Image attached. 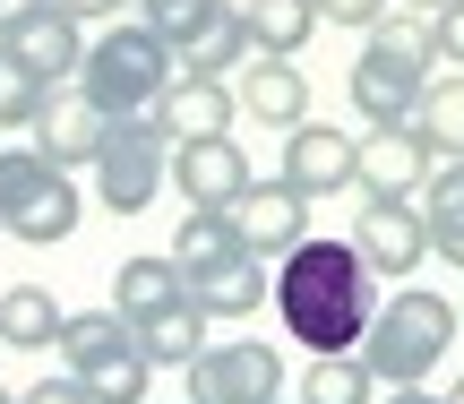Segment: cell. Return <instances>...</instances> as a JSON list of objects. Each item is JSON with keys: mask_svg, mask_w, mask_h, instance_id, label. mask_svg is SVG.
<instances>
[{"mask_svg": "<svg viewBox=\"0 0 464 404\" xmlns=\"http://www.w3.org/2000/svg\"><path fill=\"white\" fill-rule=\"evenodd\" d=\"M379 284L387 275L362 258V241H301L276 258V319L301 353H353L379 319Z\"/></svg>", "mask_w": 464, "mask_h": 404, "instance_id": "1", "label": "cell"}, {"mask_svg": "<svg viewBox=\"0 0 464 404\" xmlns=\"http://www.w3.org/2000/svg\"><path fill=\"white\" fill-rule=\"evenodd\" d=\"M172 258H181L189 302H198L207 319H249V310L276 293V275H266V258L241 241L232 207H189L181 233H172Z\"/></svg>", "mask_w": 464, "mask_h": 404, "instance_id": "2", "label": "cell"}, {"mask_svg": "<svg viewBox=\"0 0 464 404\" xmlns=\"http://www.w3.org/2000/svg\"><path fill=\"white\" fill-rule=\"evenodd\" d=\"M430 61H439V34L421 9H387L370 26L362 61H353V112L379 130V120H421V95H430Z\"/></svg>", "mask_w": 464, "mask_h": 404, "instance_id": "3", "label": "cell"}, {"mask_svg": "<svg viewBox=\"0 0 464 404\" xmlns=\"http://www.w3.org/2000/svg\"><path fill=\"white\" fill-rule=\"evenodd\" d=\"M456 327H464V310L448 293H430V284H404L396 302H379V319H370V336H362L379 388H421V379L456 353Z\"/></svg>", "mask_w": 464, "mask_h": 404, "instance_id": "4", "label": "cell"}, {"mask_svg": "<svg viewBox=\"0 0 464 404\" xmlns=\"http://www.w3.org/2000/svg\"><path fill=\"white\" fill-rule=\"evenodd\" d=\"M172 78H181V52H172L164 34L147 26V17H112V26L86 43V69H78V86H86V95H95L112 120L155 112Z\"/></svg>", "mask_w": 464, "mask_h": 404, "instance_id": "5", "label": "cell"}, {"mask_svg": "<svg viewBox=\"0 0 464 404\" xmlns=\"http://www.w3.org/2000/svg\"><path fill=\"white\" fill-rule=\"evenodd\" d=\"M78 181H69V164H52L44 147H0V224H9V241H34V250H52V241L78 233Z\"/></svg>", "mask_w": 464, "mask_h": 404, "instance_id": "6", "label": "cell"}, {"mask_svg": "<svg viewBox=\"0 0 464 404\" xmlns=\"http://www.w3.org/2000/svg\"><path fill=\"white\" fill-rule=\"evenodd\" d=\"M164 181H172V130L155 112L112 120V138H103V155H95V198L112 207V216H147Z\"/></svg>", "mask_w": 464, "mask_h": 404, "instance_id": "7", "label": "cell"}, {"mask_svg": "<svg viewBox=\"0 0 464 404\" xmlns=\"http://www.w3.org/2000/svg\"><path fill=\"white\" fill-rule=\"evenodd\" d=\"M138 17H147V26L181 52V69H198V78H232V69L249 61V17L232 9V0H147Z\"/></svg>", "mask_w": 464, "mask_h": 404, "instance_id": "8", "label": "cell"}, {"mask_svg": "<svg viewBox=\"0 0 464 404\" xmlns=\"http://www.w3.org/2000/svg\"><path fill=\"white\" fill-rule=\"evenodd\" d=\"M189 404H276L284 396V353L258 336H232V344H207L189 361Z\"/></svg>", "mask_w": 464, "mask_h": 404, "instance_id": "9", "label": "cell"}, {"mask_svg": "<svg viewBox=\"0 0 464 404\" xmlns=\"http://www.w3.org/2000/svg\"><path fill=\"white\" fill-rule=\"evenodd\" d=\"M439 172V147L421 120H379V130L362 138V189L370 198H421Z\"/></svg>", "mask_w": 464, "mask_h": 404, "instance_id": "10", "label": "cell"}, {"mask_svg": "<svg viewBox=\"0 0 464 404\" xmlns=\"http://www.w3.org/2000/svg\"><path fill=\"white\" fill-rule=\"evenodd\" d=\"M353 241L387 284H413V267L430 258V216H421V198H370L353 216Z\"/></svg>", "mask_w": 464, "mask_h": 404, "instance_id": "11", "label": "cell"}, {"mask_svg": "<svg viewBox=\"0 0 464 404\" xmlns=\"http://www.w3.org/2000/svg\"><path fill=\"white\" fill-rule=\"evenodd\" d=\"M284 181L301 198H335V189H362V138L327 130V120H301L284 130Z\"/></svg>", "mask_w": 464, "mask_h": 404, "instance_id": "12", "label": "cell"}, {"mask_svg": "<svg viewBox=\"0 0 464 404\" xmlns=\"http://www.w3.org/2000/svg\"><path fill=\"white\" fill-rule=\"evenodd\" d=\"M34 147H44L52 155V164H69V172H95V155H103V138H112V112H103V103L95 95H86V86L78 78H69V86H52V103H44V112H34Z\"/></svg>", "mask_w": 464, "mask_h": 404, "instance_id": "13", "label": "cell"}, {"mask_svg": "<svg viewBox=\"0 0 464 404\" xmlns=\"http://www.w3.org/2000/svg\"><path fill=\"white\" fill-rule=\"evenodd\" d=\"M232 95H241V120H258V130H301L310 120V78L293 69V52H249L232 69Z\"/></svg>", "mask_w": 464, "mask_h": 404, "instance_id": "14", "label": "cell"}, {"mask_svg": "<svg viewBox=\"0 0 464 404\" xmlns=\"http://www.w3.org/2000/svg\"><path fill=\"white\" fill-rule=\"evenodd\" d=\"M232 224H241V241H249L258 258H284V250L310 241V198L276 172V181H249L241 198H232Z\"/></svg>", "mask_w": 464, "mask_h": 404, "instance_id": "15", "label": "cell"}, {"mask_svg": "<svg viewBox=\"0 0 464 404\" xmlns=\"http://www.w3.org/2000/svg\"><path fill=\"white\" fill-rule=\"evenodd\" d=\"M249 181H258V172H249V155L232 147V138H189V147H172V189H181V207H232Z\"/></svg>", "mask_w": 464, "mask_h": 404, "instance_id": "16", "label": "cell"}, {"mask_svg": "<svg viewBox=\"0 0 464 404\" xmlns=\"http://www.w3.org/2000/svg\"><path fill=\"white\" fill-rule=\"evenodd\" d=\"M155 120L172 130V147H189V138H232L241 95H232V78H198V69H181V78L164 86V103H155Z\"/></svg>", "mask_w": 464, "mask_h": 404, "instance_id": "17", "label": "cell"}, {"mask_svg": "<svg viewBox=\"0 0 464 404\" xmlns=\"http://www.w3.org/2000/svg\"><path fill=\"white\" fill-rule=\"evenodd\" d=\"M9 52H17V61H26V69H34V78L69 86V78H78V69H86V17H69L61 0H52V9H34L26 26L9 34Z\"/></svg>", "mask_w": 464, "mask_h": 404, "instance_id": "18", "label": "cell"}, {"mask_svg": "<svg viewBox=\"0 0 464 404\" xmlns=\"http://www.w3.org/2000/svg\"><path fill=\"white\" fill-rule=\"evenodd\" d=\"M172 302H189V275H181V258L172 250H155V258H121V275H112V310L130 327H147L155 310H172Z\"/></svg>", "mask_w": 464, "mask_h": 404, "instance_id": "19", "label": "cell"}, {"mask_svg": "<svg viewBox=\"0 0 464 404\" xmlns=\"http://www.w3.org/2000/svg\"><path fill=\"white\" fill-rule=\"evenodd\" d=\"M61 319L69 310L52 302L44 284H9L0 293V344H9V353H52V344H61Z\"/></svg>", "mask_w": 464, "mask_h": 404, "instance_id": "20", "label": "cell"}, {"mask_svg": "<svg viewBox=\"0 0 464 404\" xmlns=\"http://www.w3.org/2000/svg\"><path fill=\"white\" fill-rule=\"evenodd\" d=\"M421 216H430V258H448L464 275V155H439L430 189H421Z\"/></svg>", "mask_w": 464, "mask_h": 404, "instance_id": "21", "label": "cell"}, {"mask_svg": "<svg viewBox=\"0 0 464 404\" xmlns=\"http://www.w3.org/2000/svg\"><path fill=\"white\" fill-rule=\"evenodd\" d=\"M379 396V370H370V353L353 344V353H310V370H301V404H370Z\"/></svg>", "mask_w": 464, "mask_h": 404, "instance_id": "22", "label": "cell"}, {"mask_svg": "<svg viewBox=\"0 0 464 404\" xmlns=\"http://www.w3.org/2000/svg\"><path fill=\"white\" fill-rule=\"evenodd\" d=\"M121 344H138V327L121 319V310H69L52 353H61V370H95V361H103V353H121Z\"/></svg>", "mask_w": 464, "mask_h": 404, "instance_id": "23", "label": "cell"}, {"mask_svg": "<svg viewBox=\"0 0 464 404\" xmlns=\"http://www.w3.org/2000/svg\"><path fill=\"white\" fill-rule=\"evenodd\" d=\"M138 344H147V361H155V370H189V361L207 353V310H198V302L155 310V319L138 327Z\"/></svg>", "mask_w": 464, "mask_h": 404, "instance_id": "24", "label": "cell"}, {"mask_svg": "<svg viewBox=\"0 0 464 404\" xmlns=\"http://www.w3.org/2000/svg\"><path fill=\"white\" fill-rule=\"evenodd\" d=\"M249 52H301L327 17H318V0H249Z\"/></svg>", "mask_w": 464, "mask_h": 404, "instance_id": "25", "label": "cell"}, {"mask_svg": "<svg viewBox=\"0 0 464 404\" xmlns=\"http://www.w3.org/2000/svg\"><path fill=\"white\" fill-rule=\"evenodd\" d=\"M78 379L95 388V404H147L155 361H147V344H121V353H103L95 370H78Z\"/></svg>", "mask_w": 464, "mask_h": 404, "instance_id": "26", "label": "cell"}, {"mask_svg": "<svg viewBox=\"0 0 464 404\" xmlns=\"http://www.w3.org/2000/svg\"><path fill=\"white\" fill-rule=\"evenodd\" d=\"M44 103H52V78H34V69L0 43V130H34Z\"/></svg>", "mask_w": 464, "mask_h": 404, "instance_id": "27", "label": "cell"}, {"mask_svg": "<svg viewBox=\"0 0 464 404\" xmlns=\"http://www.w3.org/2000/svg\"><path fill=\"white\" fill-rule=\"evenodd\" d=\"M421 130H430L439 155H464V69H456V78H430V95H421Z\"/></svg>", "mask_w": 464, "mask_h": 404, "instance_id": "28", "label": "cell"}, {"mask_svg": "<svg viewBox=\"0 0 464 404\" xmlns=\"http://www.w3.org/2000/svg\"><path fill=\"white\" fill-rule=\"evenodd\" d=\"M17 404H95V388H86L78 370H61V379H34V388L17 396Z\"/></svg>", "mask_w": 464, "mask_h": 404, "instance_id": "29", "label": "cell"}, {"mask_svg": "<svg viewBox=\"0 0 464 404\" xmlns=\"http://www.w3.org/2000/svg\"><path fill=\"white\" fill-rule=\"evenodd\" d=\"M387 9H396V0H318V17H327V26H379Z\"/></svg>", "mask_w": 464, "mask_h": 404, "instance_id": "30", "label": "cell"}, {"mask_svg": "<svg viewBox=\"0 0 464 404\" xmlns=\"http://www.w3.org/2000/svg\"><path fill=\"white\" fill-rule=\"evenodd\" d=\"M430 34H439V61H456V69H464V0H448V9L430 17Z\"/></svg>", "mask_w": 464, "mask_h": 404, "instance_id": "31", "label": "cell"}, {"mask_svg": "<svg viewBox=\"0 0 464 404\" xmlns=\"http://www.w3.org/2000/svg\"><path fill=\"white\" fill-rule=\"evenodd\" d=\"M61 9H69V17H86V26H112L130 0H61Z\"/></svg>", "mask_w": 464, "mask_h": 404, "instance_id": "32", "label": "cell"}, {"mask_svg": "<svg viewBox=\"0 0 464 404\" xmlns=\"http://www.w3.org/2000/svg\"><path fill=\"white\" fill-rule=\"evenodd\" d=\"M34 9H52V0H0V43H9V34H17V26H26V17H34Z\"/></svg>", "mask_w": 464, "mask_h": 404, "instance_id": "33", "label": "cell"}, {"mask_svg": "<svg viewBox=\"0 0 464 404\" xmlns=\"http://www.w3.org/2000/svg\"><path fill=\"white\" fill-rule=\"evenodd\" d=\"M387 404H456V396H430V379H421V388H387Z\"/></svg>", "mask_w": 464, "mask_h": 404, "instance_id": "34", "label": "cell"}, {"mask_svg": "<svg viewBox=\"0 0 464 404\" xmlns=\"http://www.w3.org/2000/svg\"><path fill=\"white\" fill-rule=\"evenodd\" d=\"M396 9H421V17H439V9H448V0H396Z\"/></svg>", "mask_w": 464, "mask_h": 404, "instance_id": "35", "label": "cell"}, {"mask_svg": "<svg viewBox=\"0 0 464 404\" xmlns=\"http://www.w3.org/2000/svg\"><path fill=\"white\" fill-rule=\"evenodd\" d=\"M448 396H456V404H464V379H456V388H448Z\"/></svg>", "mask_w": 464, "mask_h": 404, "instance_id": "36", "label": "cell"}, {"mask_svg": "<svg viewBox=\"0 0 464 404\" xmlns=\"http://www.w3.org/2000/svg\"><path fill=\"white\" fill-rule=\"evenodd\" d=\"M0 404H17V396H9V388H0Z\"/></svg>", "mask_w": 464, "mask_h": 404, "instance_id": "37", "label": "cell"}, {"mask_svg": "<svg viewBox=\"0 0 464 404\" xmlns=\"http://www.w3.org/2000/svg\"><path fill=\"white\" fill-rule=\"evenodd\" d=\"M276 404H301V396H276Z\"/></svg>", "mask_w": 464, "mask_h": 404, "instance_id": "38", "label": "cell"}, {"mask_svg": "<svg viewBox=\"0 0 464 404\" xmlns=\"http://www.w3.org/2000/svg\"><path fill=\"white\" fill-rule=\"evenodd\" d=\"M0 241H9V224H0Z\"/></svg>", "mask_w": 464, "mask_h": 404, "instance_id": "39", "label": "cell"}, {"mask_svg": "<svg viewBox=\"0 0 464 404\" xmlns=\"http://www.w3.org/2000/svg\"><path fill=\"white\" fill-rule=\"evenodd\" d=\"M456 310H464V302H456Z\"/></svg>", "mask_w": 464, "mask_h": 404, "instance_id": "40", "label": "cell"}]
</instances>
